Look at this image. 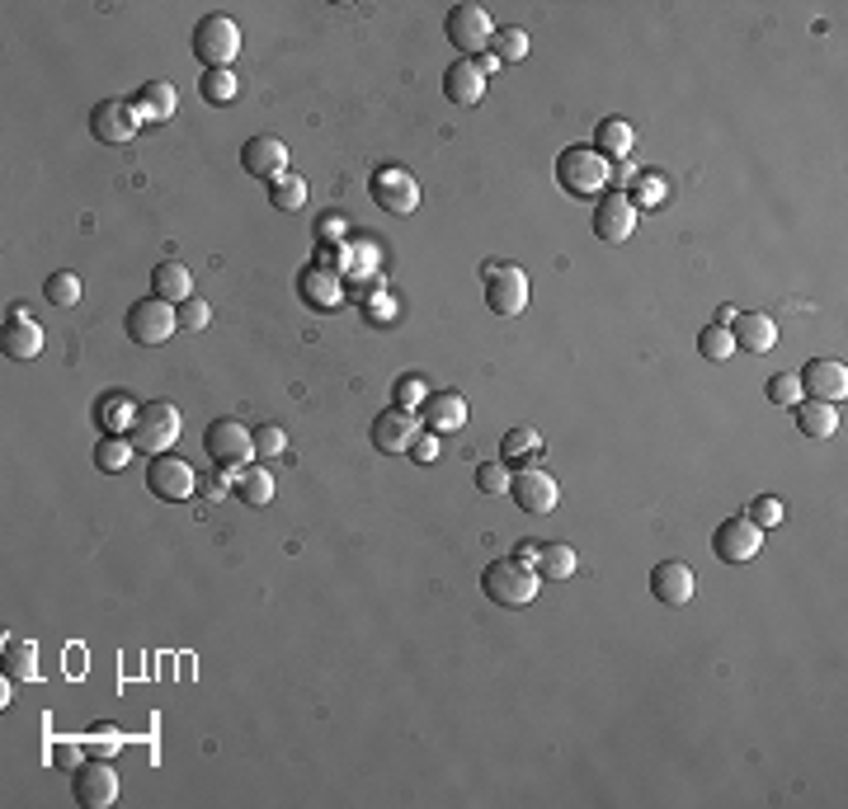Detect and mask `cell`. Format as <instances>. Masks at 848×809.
Masks as SVG:
<instances>
[{"mask_svg":"<svg viewBox=\"0 0 848 809\" xmlns=\"http://www.w3.org/2000/svg\"><path fill=\"white\" fill-rule=\"evenodd\" d=\"M557 184L571 198H604L608 194V161L594 147H565L557 155Z\"/></svg>","mask_w":848,"mask_h":809,"instance_id":"6da1fadb","label":"cell"},{"mask_svg":"<svg viewBox=\"0 0 848 809\" xmlns=\"http://www.w3.org/2000/svg\"><path fill=\"white\" fill-rule=\"evenodd\" d=\"M481 593L500 608H528L538 598V569L524 560H491L481 569Z\"/></svg>","mask_w":848,"mask_h":809,"instance_id":"7a4b0ae2","label":"cell"},{"mask_svg":"<svg viewBox=\"0 0 848 809\" xmlns=\"http://www.w3.org/2000/svg\"><path fill=\"white\" fill-rule=\"evenodd\" d=\"M236 53H241V24L231 14H208L198 20L194 28V57L203 61L208 71H231Z\"/></svg>","mask_w":848,"mask_h":809,"instance_id":"3957f363","label":"cell"},{"mask_svg":"<svg viewBox=\"0 0 848 809\" xmlns=\"http://www.w3.org/2000/svg\"><path fill=\"white\" fill-rule=\"evenodd\" d=\"M123 330H128V339L141 344V348H161L180 330V315L161 297H141L128 307V315H123Z\"/></svg>","mask_w":848,"mask_h":809,"instance_id":"277c9868","label":"cell"},{"mask_svg":"<svg viewBox=\"0 0 848 809\" xmlns=\"http://www.w3.org/2000/svg\"><path fill=\"white\" fill-rule=\"evenodd\" d=\"M128 438H133L137 452H151V456L170 452L180 442V409L170 401H147L137 409V424H133Z\"/></svg>","mask_w":848,"mask_h":809,"instance_id":"5b68a950","label":"cell"},{"mask_svg":"<svg viewBox=\"0 0 848 809\" xmlns=\"http://www.w3.org/2000/svg\"><path fill=\"white\" fill-rule=\"evenodd\" d=\"M368 194L387 217H411L420 208V184L411 180V170H401V165H377L373 180H368Z\"/></svg>","mask_w":848,"mask_h":809,"instance_id":"8992f818","label":"cell"},{"mask_svg":"<svg viewBox=\"0 0 848 809\" xmlns=\"http://www.w3.org/2000/svg\"><path fill=\"white\" fill-rule=\"evenodd\" d=\"M203 448H208V456L222 471H245V462L255 456V434L236 419H213L203 428Z\"/></svg>","mask_w":848,"mask_h":809,"instance_id":"52a82bcc","label":"cell"},{"mask_svg":"<svg viewBox=\"0 0 848 809\" xmlns=\"http://www.w3.org/2000/svg\"><path fill=\"white\" fill-rule=\"evenodd\" d=\"M444 34H448V43L458 47V57H481L485 47H491V38H495V24H491V14H485L481 5H452L448 10V20H444Z\"/></svg>","mask_w":848,"mask_h":809,"instance_id":"ba28073f","label":"cell"},{"mask_svg":"<svg viewBox=\"0 0 848 809\" xmlns=\"http://www.w3.org/2000/svg\"><path fill=\"white\" fill-rule=\"evenodd\" d=\"M71 796L81 809H108L118 800V772L108 767V758H85L71 772Z\"/></svg>","mask_w":848,"mask_h":809,"instance_id":"9c48e42d","label":"cell"},{"mask_svg":"<svg viewBox=\"0 0 848 809\" xmlns=\"http://www.w3.org/2000/svg\"><path fill=\"white\" fill-rule=\"evenodd\" d=\"M137 128H141V118H137L133 100H100L90 108V137L104 141V147H128Z\"/></svg>","mask_w":848,"mask_h":809,"instance_id":"30bf717a","label":"cell"},{"mask_svg":"<svg viewBox=\"0 0 848 809\" xmlns=\"http://www.w3.org/2000/svg\"><path fill=\"white\" fill-rule=\"evenodd\" d=\"M198 481H203V475H194V466L180 462V456H170V452L151 456V466H147V489L156 499H170V504H180V499L194 495Z\"/></svg>","mask_w":848,"mask_h":809,"instance_id":"8fae6325","label":"cell"},{"mask_svg":"<svg viewBox=\"0 0 848 809\" xmlns=\"http://www.w3.org/2000/svg\"><path fill=\"white\" fill-rule=\"evenodd\" d=\"M509 495H514V504L524 513H532V518H547L561 504V485L552 481L547 471H538V466H528V471H518L514 481H509Z\"/></svg>","mask_w":848,"mask_h":809,"instance_id":"7c38bea8","label":"cell"},{"mask_svg":"<svg viewBox=\"0 0 848 809\" xmlns=\"http://www.w3.org/2000/svg\"><path fill=\"white\" fill-rule=\"evenodd\" d=\"M801 382V395H811V401H825V405H839L848 395V368L839 358H815L806 368L797 372Z\"/></svg>","mask_w":848,"mask_h":809,"instance_id":"4fadbf2b","label":"cell"},{"mask_svg":"<svg viewBox=\"0 0 848 809\" xmlns=\"http://www.w3.org/2000/svg\"><path fill=\"white\" fill-rule=\"evenodd\" d=\"M712 551H717V560L745 565V560H754V555L764 551V528H754L749 518H731V522H721V528L712 532Z\"/></svg>","mask_w":848,"mask_h":809,"instance_id":"5bb4252c","label":"cell"},{"mask_svg":"<svg viewBox=\"0 0 848 809\" xmlns=\"http://www.w3.org/2000/svg\"><path fill=\"white\" fill-rule=\"evenodd\" d=\"M637 231V208H632V198L627 194H608L594 203V235H599L604 245H622L627 235Z\"/></svg>","mask_w":848,"mask_h":809,"instance_id":"9a60e30c","label":"cell"},{"mask_svg":"<svg viewBox=\"0 0 848 809\" xmlns=\"http://www.w3.org/2000/svg\"><path fill=\"white\" fill-rule=\"evenodd\" d=\"M485 307H491L495 315H518V311H524L528 307V278H524V268L500 264L495 278H485Z\"/></svg>","mask_w":848,"mask_h":809,"instance_id":"2e32d148","label":"cell"},{"mask_svg":"<svg viewBox=\"0 0 848 809\" xmlns=\"http://www.w3.org/2000/svg\"><path fill=\"white\" fill-rule=\"evenodd\" d=\"M241 170L270 184L278 174H288V147H283L278 137H250L241 147Z\"/></svg>","mask_w":848,"mask_h":809,"instance_id":"e0dca14e","label":"cell"},{"mask_svg":"<svg viewBox=\"0 0 848 809\" xmlns=\"http://www.w3.org/2000/svg\"><path fill=\"white\" fill-rule=\"evenodd\" d=\"M726 330H731L735 348H745V354H759V358L778 344V321H773V315H764V311H735V321Z\"/></svg>","mask_w":848,"mask_h":809,"instance_id":"ac0fdd59","label":"cell"},{"mask_svg":"<svg viewBox=\"0 0 848 809\" xmlns=\"http://www.w3.org/2000/svg\"><path fill=\"white\" fill-rule=\"evenodd\" d=\"M420 438L415 428V415H405V409H382V415L373 419V448L377 452H411V442Z\"/></svg>","mask_w":848,"mask_h":809,"instance_id":"d6986e66","label":"cell"},{"mask_svg":"<svg viewBox=\"0 0 848 809\" xmlns=\"http://www.w3.org/2000/svg\"><path fill=\"white\" fill-rule=\"evenodd\" d=\"M694 569H688L684 560H660L651 569V593L665 602V608H684L688 598H694Z\"/></svg>","mask_w":848,"mask_h":809,"instance_id":"ffe728a7","label":"cell"},{"mask_svg":"<svg viewBox=\"0 0 848 809\" xmlns=\"http://www.w3.org/2000/svg\"><path fill=\"white\" fill-rule=\"evenodd\" d=\"M444 94H448V104H462V108L481 104L485 76H481L477 61H471V57H458V61H452V67L444 71Z\"/></svg>","mask_w":848,"mask_h":809,"instance_id":"44dd1931","label":"cell"},{"mask_svg":"<svg viewBox=\"0 0 848 809\" xmlns=\"http://www.w3.org/2000/svg\"><path fill=\"white\" fill-rule=\"evenodd\" d=\"M420 415H424L429 434H452V428L467 424V401L458 391H429V401L420 405Z\"/></svg>","mask_w":848,"mask_h":809,"instance_id":"7402d4cb","label":"cell"},{"mask_svg":"<svg viewBox=\"0 0 848 809\" xmlns=\"http://www.w3.org/2000/svg\"><path fill=\"white\" fill-rule=\"evenodd\" d=\"M133 108H137L141 123H170L175 118V108H180V94L170 81H147L133 94Z\"/></svg>","mask_w":848,"mask_h":809,"instance_id":"603a6c76","label":"cell"},{"mask_svg":"<svg viewBox=\"0 0 848 809\" xmlns=\"http://www.w3.org/2000/svg\"><path fill=\"white\" fill-rule=\"evenodd\" d=\"M297 288H302V301L307 307H321V311H335L340 301H344V282H340V274L335 268H307L302 278H297Z\"/></svg>","mask_w":848,"mask_h":809,"instance_id":"cb8c5ba5","label":"cell"},{"mask_svg":"<svg viewBox=\"0 0 848 809\" xmlns=\"http://www.w3.org/2000/svg\"><path fill=\"white\" fill-rule=\"evenodd\" d=\"M151 292L161 301H170V307H180V301L194 297V274H188L180 259H165V264L151 268Z\"/></svg>","mask_w":848,"mask_h":809,"instance_id":"d4e9b609","label":"cell"},{"mask_svg":"<svg viewBox=\"0 0 848 809\" xmlns=\"http://www.w3.org/2000/svg\"><path fill=\"white\" fill-rule=\"evenodd\" d=\"M632 147H637V132H632V123H622V118H604L599 132H594V151H599L608 165L632 161Z\"/></svg>","mask_w":848,"mask_h":809,"instance_id":"484cf974","label":"cell"},{"mask_svg":"<svg viewBox=\"0 0 848 809\" xmlns=\"http://www.w3.org/2000/svg\"><path fill=\"white\" fill-rule=\"evenodd\" d=\"M797 415V428L806 434L811 442H825L839 434V405H825V401H806V405H792Z\"/></svg>","mask_w":848,"mask_h":809,"instance_id":"4316f807","label":"cell"},{"mask_svg":"<svg viewBox=\"0 0 848 809\" xmlns=\"http://www.w3.org/2000/svg\"><path fill=\"white\" fill-rule=\"evenodd\" d=\"M0 354H5L10 362H28V358H38L43 354V330L28 321H5V339H0Z\"/></svg>","mask_w":848,"mask_h":809,"instance_id":"83f0119b","label":"cell"},{"mask_svg":"<svg viewBox=\"0 0 848 809\" xmlns=\"http://www.w3.org/2000/svg\"><path fill=\"white\" fill-rule=\"evenodd\" d=\"M137 401L128 391H108V395H100V428L104 434H123L128 438L133 434V424H137Z\"/></svg>","mask_w":848,"mask_h":809,"instance_id":"f1b7e54d","label":"cell"},{"mask_svg":"<svg viewBox=\"0 0 848 809\" xmlns=\"http://www.w3.org/2000/svg\"><path fill=\"white\" fill-rule=\"evenodd\" d=\"M532 569H538V579L561 583V579H571L575 569H580V555H575V546H565V542H547V546H538V560H532Z\"/></svg>","mask_w":848,"mask_h":809,"instance_id":"f546056e","label":"cell"},{"mask_svg":"<svg viewBox=\"0 0 848 809\" xmlns=\"http://www.w3.org/2000/svg\"><path fill=\"white\" fill-rule=\"evenodd\" d=\"M133 438H123V434H104L100 442H94V466H100L104 475H118V471H128L133 462Z\"/></svg>","mask_w":848,"mask_h":809,"instance_id":"4dcf8cb0","label":"cell"},{"mask_svg":"<svg viewBox=\"0 0 848 809\" xmlns=\"http://www.w3.org/2000/svg\"><path fill=\"white\" fill-rule=\"evenodd\" d=\"M236 495H241V504H250V509H264V504L274 499V475L264 466H245L236 475Z\"/></svg>","mask_w":848,"mask_h":809,"instance_id":"1f68e13d","label":"cell"},{"mask_svg":"<svg viewBox=\"0 0 848 809\" xmlns=\"http://www.w3.org/2000/svg\"><path fill=\"white\" fill-rule=\"evenodd\" d=\"M270 203L278 212H302L307 208V180H297V174H278V180H270Z\"/></svg>","mask_w":848,"mask_h":809,"instance_id":"d6a6232c","label":"cell"},{"mask_svg":"<svg viewBox=\"0 0 848 809\" xmlns=\"http://www.w3.org/2000/svg\"><path fill=\"white\" fill-rule=\"evenodd\" d=\"M5 673L14 682H38V649L28 640H5Z\"/></svg>","mask_w":848,"mask_h":809,"instance_id":"836d02e7","label":"cell"},{"mask_svg":"<svg viewBox=\"0 0 848 809\" xmlns=\"http://www.w3.org/2000/svg\"><path fill=\"white\" fill-rule=\"evenodd\" d=\"M491 53L500 57V67H514V61H524V57H528V28H518V24L495 28Z\"/></svg>","mask_w":848,"mask_h":809,"instance_id":"e575fe53","label":"cell"},{"mask_svg":"<svg viewBox=\"0 0 848 809\" xmlns=\"http://www.w3.org/2000/svg\"><path fill=\"white\" fill-rule=\"evenodd\" d=\"M538 452H542L538 428H509L505 442H500V456H505V462H532Z\"/></svg>","mask_w":848,"mask_h":809,"instance_id":"d590c367","label":"cell"},{"mask_svg":"<svg viewBox=\"0 0 848 809\" xmlns=\"http://www.w3.org/2000/svg\"><path fill=\"white\" fill-rule=\"evenodd\" d=\"M698 354H702L707 362H731V354H735L731 330H726V325H707V330H698Z\"/></svg>","mask_w":848,"mask_h":809,"instance_id":"8d00e7d4","label":"cell"},{"mask_svg":"<svg viewBox=\"0 0 848 809\" xmlns=\"http://www.w3.org/2000/svg\"><path fill=\"white\" fill-rule=\"evenodd\" d=\"M198 94L208 104H217V108L236 104V71H203L198 76Z\"/></svg>","mask_w":848,"mask_h":809,"instance_id":"74e56055","label":"cell"},{"mask_svg":"<svg viewBox=\"0 0 848 809\" xmlns=\"http://www.w3.org/2000/svg\"><path fill=\"white\" fill-rule=\"evenodd\" d=\"M632 208L641 212V208H660V203H665V180H660L655 170H641L637 180H632Z\"/></svg>","mask_w":848,"mask_h":809,"instance_id":"f35d334b","label":"cell"},{"mask_svg":"<svg viewBox=\"0 0 848 809\" xmlns=\"http://www.w3.org/2000/svg\"><path fill=\"white\" fill-rule=\"evenodd\" d=\"M43 297L53 301V307H76V301H81V278L76 274H47Z\"/></svg>","mask_w":848,"mask_h":809,"instance_id":"ab89813d","label":"cell"},{"mask_svg":"<svg viewBox=\"0 0 848 809\" xmlns=\"http://www.w3.org/2000/svg\"><path fill=\"white\" fill-rule=\"evenodd\" d=\"M123 749V729L118 725H94L85 735V753L90 758H114Z\"/></svg>","mask_w":848,"mask_h":809,"instance_id":"60d3db41","label":"cell"},{"mask_svg":"<svg viewBox=\"0 0 848 809\" xmlns=\"http://www.w3.org/2000/svg\"><path fill=\"white\" fill-rule=\"evenodd\" d=\"M768 401L773 405H801V382H797V372H778V377H768Z\"/></svg>","mask_w":848,"mask_h":809,"instance_id":"b9f144b4","label":"cell"},{"mask_svg":"<svg viewBox=\"0 0 848 809\" xmlns=\"http://www.w3.org/2000/svg\"><path fill=\"white\" fill-rule=\"evenodd\" d=\"M175 315H180V330H194V335H198V330H208L213 307L203 297H188V301H180V307H175Z\"/></svg>","mask_w":848,"mask_h":809,"instance_id":"7bdbcfd3","label":"cell"},{"mask_svg":"<svg viewBox=\"0 0 848 809\" xmlns=\"http://www.w3.org/2000/svg\"><path fill=\"white\" fill-rule=\"evenodd\" d=\"M288 452V434H283L278 424H264L255 428V456H264V462H274V456Z\"/></svg>","mask_w":848,"mask_h":809,"instance_id":"ee69618b","label":"cell"},{"mask_svg":"<svg viewBox=\"0 0 848 809\" xmlns=\"http://www.w3.org/2000/svg\"><path fill=\"white\" fill-rule=\"evenodd\" d=\"M509 481H514V475L505 471V462H481L477 466V489H481V495H505Z\"/></svg>","mask_w":848,"mask_h":809,"instance_id":"f6af8a7d","label":"cell"},{"mask_svg":"<svg viewBox=\"0 0 848 809\" xmlns=\"http://www.w3.org/2000/svg\"><path fill=\"white\" fill-rule=\"evenodd\" d=\"M782 513H788V509H782V499L759 495V499L749 504V513H745V518L754 522V528H764V532H768V528H778V522H782Z\"/></svg>","mask_w":848,"mask_h":809,"instance_id":"bcb514c9","label":"cell"},{"mask_svg":"<svg viewBox=\"0 0 848 809\" xmlns=\"http://www.w3.org/2000/svg\"><path fill=\"white\" fill-rule=\"evenodd\" d=\"M424 401H429V386H424L420 377H401V382H397V409H405V415H420Z\"/></svg>","mask_w":848,"mask_h":809,"instance_id":"7dc6e473","label":"cell"},{"mask_svg":"<svg viewBox=\"0 0 848 809\" xmlns=\"http://www.w3.org/2000/svg\"><path fill=\"white\" fill-rule=\"evenodd\" d=\"M85 743H71V739H61L57 743V749H53V767H67V772H76V767H81L85 763Z\"/></svg>","mask_w":848,"mask_h":809,"instance_id":"c3c4849f","label":"cell"},{"mask_svg":"<svg viewBox=\"0 0 848 809\" xmlns=\"http://www.w3.org/2000/svg\"><path fill=\"white\" fill-rule=\"evenodd\" d=\"M411 456L420 466H429V462H438V434H420L415 442H411Z\"/></svg>","mask_w":848,"mask_h":809,"instance_id":"681fc988","label":"cell"},{"mask_svg":"<svg viewBox=\"0 0 848 809\" xmlns=\"http://www.w3.org/2000/svg\"><path fill=\"white\" fill-rule=\"evenodd\" d=\"M203 481H208V485H203V499H222V495H227V481H231V475H203Z\"/></svg>","mask_w":848,"mask_h":809,"instance_id":"f907efd6","label":"cell"},{"mask_svg":"<svg viewBox=\"0 0 848 809\" xmlns=\"http://www.w3.org/2000/svg\"><path fill=\"white\" fill-rule=\"evenodd\" d=\"M397 315V307H391V297H377L373 307H368V321H391Z\"/></svg>","mask_w":848,"mask_h":809,"instance_id":"816d5d0a","label":"cell"},{"mask_svg":"<svg viewBox=\"0 0 848 809\" xmlns=\"http://www.w3.org/2000/svg\"><path fill=\"white\" fill-rule=\"evenodd\" d=\"M340 235H344V221L340 217H325L321 221V241H340Z\"/></svg>","mask_w":848,"mask_h":809,"instance_id":"f5cc1de1","label":"cell"},{"mask_svg":"<svg viewBox=\"0 0 848 809\" xmlns=\"http://www.w3.org/2000/svg\"><path fill=\"white\" fill-rule=\"evenodd\" d=\"M471 61H477V67H481V76L500 71V57H495V53H481V57H471Z\"/></svg>","mask_w":848,"mask_h":809,"instance_id":"db71d44e","label":"cell"},{"mask_svg":"<svg viewBox=\"0 0 848 809\" xmlns=\"http://www.w3.org/2000/svg\"><path fill=\"white\" fill-rule=\"evenodd\" d=\"M514 560H524V565H532V560H538V546H532V542H518V551H514Z\"/></svg>","mask_w":848,"mask_h":809,"instance_id":"11a10c76","label":"cell"}]
</instances>
